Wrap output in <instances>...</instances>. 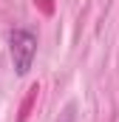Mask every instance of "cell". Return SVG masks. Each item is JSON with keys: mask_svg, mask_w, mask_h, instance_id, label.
I'll use <instances>...</instances> for the list:
<instances>
[{"mask_svg": "<svg viewBox=\"0 0 119 122\" xmlns=\"http://www.w3.org/2000/svg\"><path fill=\"white\" fill-rule=\"evenodd\" d=\"M9 57H11V65H14V74L17 77H26L34 65V57H37V34L31 29H17L9 31Z\"/></svg>", "mask_w": 119, "mask_h": 122, "instance_id": "1", "label": "cell"}, {"mask_svg": "<svg viewBox=\"0 0 119 122\" xmlns=\"http://www.w3.org/2000/svg\"><path fill=\"white\" fill-rule=\"evenodd\" d=\"M57 122H77V105H74V102H68V105L62 108V114L57 117Z\"/></svg>", "mask_w": 119, "mask_h": 122, "instance_id": "2", "label": "cell"}]
</instances>
